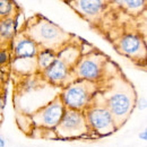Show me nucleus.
Returning <instances> with one entry per match:
<instances>
[{"label": "nucleus", "mask_w": 147, "mask_h": 147, "mask_svg": "<svg viewBox=\"0 0 147 147\" xmlns=\"http://www.w3.org/2000/svg\"><path fill=\"white\" fill-rule=\"evenodd\" d=\"M139 138L143 139V140H147V131L146 130H144L143 132L139 134Z\"/></svg>", "instance_id": "obj_18"}, {"label": "nucleus", "mask_w": 147, "mask_h": 147, "mask_svg": "<svg viewBox=\"0 0 147 147\" xmlns=\"http://www.w3.org/2000/svg\"><path fill=\"white\" fill-rule=\"evenodd\" d=\"M65 109L61 97L57 96L48 105L40 108L32 115L33 123L42 128H55L65 113Z\"/></svg>", "instance_id": "obj_6"}, {"label": "nucleus", "mask_w": 147, "mask_h": 147, "mask_svg": "<svg viewBox=\"0 0 147 147\" xmlns=\"http://www.w3.org/2000/svg\"><path fill=\"white\" fill-rule=\"evenodd\" d=\"M0 147H6V140L2 138L1 135H0Z\"/></svg>", "instance_id": "obj_19"}, {"label": "nucleus", "mask_w": 147, "mask_h": 147, "mask_svg": "<svg viewBox=\"0 0 147 147\" xmlns=\"http://www.w3.org/2000/svg\"><path fill=\"white\" fill-rule=\"evenodd\" d=\"M119 48L122 51V53L129 57H137L142 53V51H144V43L142 37L137 34H132L129 33L126 34L125 36L121 37L120 42H119Z\"/></svg>", "instance_id": "obj_10"}, {"label": "nucleus", "mask_w": 147, "mask_h": 147, "mask_svg": "<svg viewBox=\"0 0 147 147\" xmlns=\"http://www.w3.org/2000/svg\"><path fill=\"white\" fill-rule=\"evenodd\" d=\"M70 57H68L67 51H61L59 57H55L52 65L44 71L49 80L55 84L60 85L70 74V68L74 69V60H69ZM76 63L78 61H75Z\"/></svg>", "instance_id": "obj_9"}, {"label": "nucleus", "mask_w": 147, "mask_h": 147, "mask_svg": "<svg viewBox=\"0 0 147 147\" xmlns=\"http://www.w3.org/2000/svg\"><path fill=\"white\" fill-rule=\"evenodd\" d=\"M55 57H57V53H55V52L51 51V50H47V49L41 50V51L37 53V58H36V62H37L38 69L45 71V70L52 65V62L55 61Z\"/></svg>", "instance_id": "obj_12"}, {"label": "nucleus", "mask_w": 147, "mask_h": 147, "mask_svg": "<svg viewBox=\"0 0 147 147\" xmlns=\"http://www.w3.org/2000/svg\"><path fill=\"white\" fill-rule=\"evenodd\" d=\"M95 94V83L78 79L66 87L60 97L65 108L83 112V110L88 108Z\"/></svg>", "instance_id": "obj_3"}, {"label": "nucleus", "mask_w": 147, "mask_h": 147, "mask_svg": "<svg viewBox=\"0 0 147 147\" xmlns=\"http://www.w3.org/2000/svg\"><path fill=\"white\" fill-rule=\"evenodd\" d=\"M73 7L83 16L86 17H94L96 15H100L101 11L105 8L104 1H74L71 2Z\"/></svg>", "instance_id": "obj_11"}, {"label": "nucleus", "mask_w": 147, "mask_h": 147, "mask_svg": "<svg viewBox=\"0 0 147 147\" xmlns=\"http://www.w3.org/2000/svg\"><path fill=\"white\" fill-rule=\"evenodd\" d=\"M15 25L11 18H5L0 22V37L2 38H10L14 35Z\"/></svg>", "instance_id": "obj_13"}, {"label": "nucleus", "mask_w": 147, "mask_h": 147, "mask_svg": "<svg viewBox=\"0 0 147 147\" xmlns=\"http://www.w3.org/2000/svg\"><path fill=\"white\" fill-rule=\"evenodd\" d=\"M27 36L35 42L36 45H42L43 49L51 50L55 53L68 43L69 35L58 25L45 18H40L28 30Z\"/></svg>", "instance_id": "obj_2"}, {"label": "nucleus", "mask_w": 147, "mask_h": 147, "mask_svg": "<svg viewBox=\"0 0 147 147\" xmlns=\"http://www.w3.org/2000/svg\"><path fill=\"white\" fill-rule=\"evenodd\" d=\"M84 115L88 129H92L100 135H109L117 130L112 115L107 109L104 101L101 105H88Z\"/></svg>", "instance_id": "obj_4"}, {"label": "nucleus", "mask_w": 147, "mask_h": 147, "mask_svg": "<svg viewBox=\"0 0 147 147\" xmlns=\"http://www.w3.org/2000/svg\"><path fill=\"white\" fill-rule=\"evenodd\" d=\"M13 2L9 1H0V16H8L11 13Z\"/></svg>", "instance_id": "obj_15"}, {"label": "nucleus", "mask_w": 147, "mask_h": 147, "mask_svg": "<svg viewBox=\"0 0 147 147\" xmlns=\"http://www.w3.org/2000/svg\"><path fill=\"white\" fill-rule=\"evenodd\" d=\"M2 108H3V103L0 101V117H1V111H2Z\"/></svg>", "instance_id": "obj_20"}, {"label": "nucleus", "mask_w": 147, "mask_h": 147, "mask_svg": "<svg viewBox=\"0 0 147 147\" xmlns=\"http://www.w3.org/2000/svg\"><path fill=\"white\" fill-rule=\"evenodd\" d=\"M103 101L112 115L115 128H120L129 118L136 102L134 86L125 77L114 78L112 85L105 90Z\"/></svg>", "instance_id": "obj_1"}, {"label": "nucleus", "mask_w": 147, "mask_h": 147, "mask_svg": "<svg viewBox=\"0 0 147 147\" xmlns=\"http://www.w3.org/2000/svg\"><path fill=\"white\" fill-rule=\"evenodd\" d=\"M145 108H146V98L144 97V98H143V103H142V102H140V100H139V105H138V109H139V110H144Z\"/></svg>", "instance_id": "obj_17"}, {"label": "nucleus", "mask_w": 147, "mask_h": 147, "mask_svg": "<svg viewBox=\"0 0 147 147\" xmlns=\"http://www.w3.org/2000/svg\"><path fill=\"white\" fill-rule=\"evenodd\" d=\"M55 129L60 137L70 138L87 132L88 127L86 123L85 115L82 111L65 109V113Z\"/></svg>", "instance_id": "obj_5"}, {"label": "nucleus", "mask_w": 147, "mask_h": 147, "mask_svg": "<svg viewBox=\"0 0 147 147\" xmlns=\"http://www.w3.org/2000/svg\"><path fill=\"white\" fill-rule=\"evenodd\" d=\"M8 61V53L5 51H0V65H3Z\"/></svg>", "instance_id": "obj_16"}, {"label": "nucleus", "mask_w": 147, "mask_h": 147, "mask_svg": "<svg viewBox=\"0 0 147 147\" xmlns=\"http://www.w3.org/2000/svg\"><path fill=\"white\" fill-rule=\"evenodd\" d=\"M38 53L37 45L34 41H32L27 35H20L16 38L14 45V55H15V66L17 67L19 63H33V66L37 65L36 58Z\"/></svg>", "instance_id": "obj_8"}, {"label": "nucleus", "mask_w": 147, "mask_h": 147, "mask_svg": "<svg viewBox=\"0 0 147 147\" xmlns=\"http://www.w3.org/2000/svg\"><path fill=\"white\" fill-rule=\"evenodd\" d=\"M122 5H126L125 7L129 10H139L144 7L145 1H122L120 2Z\"/></svg>", "instance_id": "obj_14"}, {"label": "nucleus", "mask_w": 147, "mask_h": 147, "mask_svg": "<svg viewBox=\"0 0 147 147\" xmlns=\"http://www.w3.org/2000/svg\"><path fill=\"white\" fill-rule=\"evenodd\" d=\"M104 65V58L96 53H90L76 63L74 71L76 73L78 79L95 83L101 78Z\"/></svg>", "instance_id": "obj_7"}]
</instances>
